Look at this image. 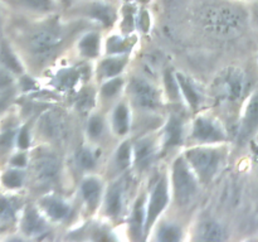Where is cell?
<instances>
[{
	"label": "cell",
	"instance_id": "cell-1",
	"mask_svg": "<svg viewBox=\"0 0 258 242\" xmlns=\"http://www.w3.org/2000/svg\"><path fill=\"white\" fill-rule=\"evenodd\" d=\"M201 18L207 30L221 37H229L243 29L247 14L238 5L218 3L207 5L202 12Z\"/></svg>",
	"mask_w": 258,
	"mask_h": 242
},
{
	"label": "cell",
	"instance_id": "cell-2",
	"mask_svg": "<svg viewBox=\"0 0 258 242\" xmlns=\"http://www.w3.org/2000/svg\"><path fill=\"white\" fill-rule=\"evenodd\" d=\"M19 47L35 59L49 55L62 43V35L54 28H35L17 37Z\"/></svg>",
	"mask_w": 258,
	"mask_h": 242
},
{
	"label": "cell",
	"instance_id": "cell-3",
	"mask_svg": "<svg viewBox=\"0 0 258 242\" xmlns=\"http://www.w3.org/2000/svg\"><path fill=\"white\" fill-rule=\"evenodd\" d=\"M186 159L203 183H209L221 166L222 155L218 150L208 148H197L186 151Z\"/></svg>",
	"mask_w": 258,
	"mask_h": 242
},
{
	"label": "cell",
	"instance_id": "cell-4",
	"mask_svg": "<svg viewBox=\"0 0 258 242\" xmlns=\"http://www.w3.org/2000/svg\"><path fill=\"white\" fill-rule=\"evenodd\" d=\"M174 194L178 204L185 206L197 193V182L194 178L188 161L183 158L176 159L173 168Z\"/></svg>",
	"mask_w": 258,
	"mask_h": 242
},
{
	"label": "cell",
	"instance_id": "cell-5",
	"mask_svg": "<svg viewBox=\"0 0 258 242\" xmlns=\"http://www.w3.org/2000/svg\"><path fill=\"white\" fill-rule=\"evenodd\" d=\"M246 88V76L241 70L229 68L221 73L214 83V92L224 100H237Z\"/></svg>",
	"mask_w": 258,
	"mask_h": 242
},
{
	"label": "cell",
	"instance_id": "cell-6",
	"mask_svg": "<svg viewBox=\"0 0 258 242\" xmlns=\"http://www.w3.org/2000/svg\"><path fill=\"white\" fill-rule=\"evenodd\" d=\"M20 125H18L17 118L4 111L0 112V169L8 164L10 155L17 149V136Z\"/></svg>",
	"mask_w": 258,
	"mask_h": 242
},
{
	"label": "cell",
	"instance_id": "cell-7",
	"mask_svg": "<svg viewBox=\"0 0 258 242\" xmlns=\"http://www.w3.org/2000/svg\"><path fill=\"white\" fill-rule=\"evenodd\" d=\"M72 10L98 20L105 25H111L115 20V10L103 0H80L76 3Z\"/></svg>",
	"mask_w": 258,
	"mask_h": 242
},
{
	"label": "cell",
	"instance_id": "cell-8",
	"mask_svg": "<svg viewBox=\"0 0 258 242\" xmlns=\"http://www.w3.org/2000/svg\"><path fill=\"white\" fill-rule=\"evenodd\" d=\"M29 175L33 182L40 186L49 184L54 180L57 174V161L50 155H39L30 159L29 161Z\"/></svg>",
	"mask_w": 258,
	"mask_h": 242
},
{
	"label": "cell",
	"instance_id": "cell-9",
	"mask_svg": "<svg viewBox=\"0 0 258 242\" xmlns=\"http://www.w3.org/2000/svg\"><path fill=\"white\" fill-rule=\"evenodd\" d=\"M22 209L20 199L18 198L15 192H7L0 189V228L3 233L9 227L17 223Z\"/></svg>",
	"mask_w": 258,
	"mask_h": 242
},
{
	"label": "cell",
	"instance_id": "cell-10",
	"mask_svg": "<svg viewBox=\"0 0 258 242\" xmlns=\"http://www.w3.org/2000/svg\"><path fill=\"white\" fill-rule=\"evenodd\" d=\"M10 13L20 15H44L54 12L57 0H4Z\"/></svg>",
	"mask_w": 258,
	"mask_h": 242
},
{
	"label": "cell",
	"instance_id": "cell-11",
	"mask_svg": "<svg viewBox=\"0 0 258 242\" xmlns=\"http://www.w3.org/2000/svg\"><path fill=\"white\" fill-rule=\"evenodd\" d=\"M18 226H19V233L23 237H35L44 232L45 221L37 207L27 204L20 212Z\"/></svg>",
	"mask_w": 258,
	"mask_h": 242
},
{
	"label": "cell",
	"instance_id": "cell-12",
	"mask_svg": "<svg viewBox=\"0 0 258 242\" xmlns=\"http://www.w3.org/2000/svg\"><path fill=\"white\" fill-rule=\"evenodd\" d=\"M130 93L134 101L144 108H155L159 105V93L145 80L136 78L131 82Z\"/></svg>",
	"mask_w": 258,
	"mask_h": 242
},
{
	"label": "cell",
	"instance_id": "cell-13",
	"mask_svg": "<svg viewBox=\"0 0 258 242\" xmlns=\"http://www.w3.org/2000/svg\"><path fill=\"white\" fill-rule=\"evenodd\" d=\"M193 136L197 140L204 141V143H216V141H223L226 139V134L222 130L221 126L208 117L197 118L194 123Z\"/></svg>",
	"mask_w": 258,
	"mask_h": 242
},
{
	"label": "cell",
	"instance_id": "cell-14",
	"mask_svg": "<svg viewBox=\"0 0 258 242\" xmlns=\"http://www.w3.org/2000/svg\"><path fill=\"white\" fill-rule=\"evenodd\" d=\"M28 179L27 168H15L7 165L0 169V189L18 192L25 186Z\"/></svg>",
	"mask_w": 258,
	"mask_h": 242
},
{
	"label": "cell",
	"instance_id": "cell-15",
	"mask_svg": "<svg viewBox=\"0 0 258 242\" xmlns=\"http://www.w3.org/2000/svg\"><path fill=\"white\" fill-rule=\"evenodd\" d=\"M166 203H168V188H166L165 182L161 180L159 182L158 186L155 187V189H154L153 192V196H151L150 204H149L148 208V214H146L145 218L146 231L153 226L154 221H155V219L158 218L159 214L163 212Z\"/></svg>",
	"mask_w": 258,
	"mask_h": 242
},
{
	"label": "cell",
	"instance_id": "cell-16",
	"mask_svg": "<svg viewBox=\"0 0 258 242\" xmlns=\"http://www.w3.org/2000/svg\"><path fill=\"white\" fill-rule=\"evenodd\" d=\"M0 65L14 73L15 76H22L25 71L19 54L14 49L7 35L0 40Z\"/></svg>",
	"mask_w": 258,
	"mask_h": 242
},
{
	"label": "cell",
	"instance_id": "cell-17",
	"mask_svg": "<svg viewBox=\"0 0 258 242\" xmlns=\"http://www.w3.org/2000/svg\"><path fill=\"white\" fill-rule=\"evenodd\" d=\"M38 129L48 139H58L66 133L64 123L54 112L43 113L38 121Z\"/></svg>",
	"mask_w": 258,
	"mask_h": 242
},
{
	"label": "cell",
	"instance_id": "cell-18",
	"mask_svg": "<svg viewBox=\"0 0 258 242\" xmlns=\"http://www.w3.org/2000/svg\"><path fill=\"white\" fill-rule=\"evenodd\" d=\"M258 128V95L251 98L246 108L243 126H242V135L248 136Z\"/></svg>",
	"mask_w": 258,
	"mask_h": 242
},
{
	"label": "cell",
	"instance_id": "cell-19",
	"mask_svg": "<svg viewBox=\"0 0 258 242\" xmlns=\"http://www.w3.org/2000/svg\"><path fill=\"white\" fill-rule=\"evenodd\" d=\"M40 207L49 218L62 219L70 213V207L64 202L55 198H45L40 202Z\"/></svg>",
	"mask_w": 258,
	"mask_h": 242
},
{
	"label": "cell",
	"instance_id": "cell-20",
	"mask_svg": "<svg viewBox=\"0 0 258 242\" xmlns=\"http://www.w3.org/2000/svg\"><path fill=\"white\" fill-rule=\"evenodd\" d=\"M122 194L123 189L120 183L113 184L108 191L107 197H106V212L108 216H117L122 208Z\"/></svg>",
	"mask_w": 258,
	"mask_h": 242
},
{
	"label": "cell",
	"instance_id": "cell-21",
	"mask_svg": "<svg viewBox=\"0 0 258 242\" xmlns=\"http://www.w3.org/2000/svg\"><path fill=\"white\" fill-rule=\"evenodd\" d=\"M183 140V124L178 117H170L165 129V146L179 145Z\"/></svg>",
	"mask_w": 258,
	"mask_h": 242
},
{
	"label": "cell",
	"instance_id": "cell-22",
	"mask_svg": "<svg viewBox=\"0 0 258 242\" xmlns=\"http://www.w3.org/2000/svg\"><path fill=\"white\" fill-rule=\"evenodd\" d=\"M154 155V145L149 140H141L135 146V161L138 168L144 169L150 164Z\"/></svg>",
	"mask_w": 258,
	"mask_h": 242
},
{
	"label": "cell",
	"instance_id": "cell-23",
	"mask_svg": "<svg viewBox=\"0 0 258 242\" xmlns=\"http://www.w3.org/2000/svg\"><path fill=\"white\" fill-rule=\"evenodd\" d=\"M176 81L179 83V87L181 88L183 95L188 100L189 105H191L193 107H197L199 105V102H201V95L198 93L197 88L194 87L193 83L190 82V80L188 77H185L184 75H181V73H178L176 75Z\"/></svg>",
	"mask_w": 258,
	"mask_h": 242
},
{
	"label": "cell",
	"instance_id": "cell-24",
	"mask_svg": "<svg viewBox=\"0 0 258 242\" xmlns=\"http://www.w3.org/2000/svg\"><path fill=\"white\" fill-rule=\"evenodd\" d=\"M201 238L204 241H223L226 239V231L219 223L209 221L202 226Z\"/></svg>",
	"mask_w": 258,
	"mask_h": 242
},
{
	"label": "cell",
	"instance_id": "cell-25",
	"mask_svg": "<svg viewBox=\"0 0 258 242\" xmlns=\"http://www.w3.org/2000/svg\"><path fill=\"white\" fill-rule=\"evenodd\" d=\"M80 50L86 57H95L98 53V47H100V38L96 33H90L85 35L80 42Z\"/></svg>",
	"mask_w": 258,
	"mask_h": 242
},
{
	"label": "cell",
	"instance_id": "cell-26",
	"mask_svg": "<svg viewBox=\"0 0 258 242\" xmlns=\"http://www.w3.org/2000/svg\"><path fill=\"white\" fill-rule=\"evenodd\" d=\"M113 126H115L116 133L123 135L128 129V111L123 103L116 107L113 113Z\"/></svg>",
	"mask_w": 258,
	"mask_h": 242
},
{
	"label": "cell",
	"instance_id": "cell-27",
	"mask_svg": "<svg viewBox=\"0 0 258 242\" xmlns=\"http://www.w3.org/2000/svg\"><path fill=\"white\" fill-rule=\"evenodd\" d=\"M125 65V58H110V59H106L101 63L100 71L105 77H113L122 71Z\"/></svg>",
	"mask_w": 258,
	"mask_h": 242
},
{
	"label": "cell",
	"instance_id": "cell-28",
	"mask_svg": "<svg viewBox=\"0 0 258 242\" xmlns=\"http://www.w3.org/2000/svg\"><path fill=\"white\" fill-rule=\"evenodd\" d=\"M100 191L101 186L98 183V180H96V179H87L82 184V194L91 206H95L97 203V199L100 197Z\"/></svg>",
	"mask_w": 258,
	"mask_h": 242
},
{
	"label": "cell",
	"instance_id": "cell-29",
	"mask_svg": "<svg viewBox=\"0 0 258 242\" xmlns=\"http://www.w3.org/2000/svg\"><path fill=\"white\" fill-rule=\"evenodd\" d=\"M144 223V198L139 199L136 203L135 209H134L133 214V223H131V228H133L134 234L140 236L141 228H143Z\"/></svg>",
	"mask_w": 258,
	"mask_h": 242
},
{
	"label": "cell",
	"instance_id": "cell-30",
	"mask_svg": "<svg viewBox=\"0 0 258 242\" xmlns=\"http://www.w3.org/2000/svg\"><path fill=\"white\" fill-rule=\"evenodd\" d=\"M29 161L30 159L29 156H28L27 150H20V149H17V151H14V153L10 155L7 165L15 166V168H28Z\"/></svg>",
	"mask_w": 258,
	"mask_h": 242
},
{
	"label": "cell",
	"instance_id": "cell-31",
	"mask_svg": "<svg viewBox=\"0 0 258 242\" xmlns=\"http://www.w3.org/2000/svg\"><path fill=\"white\" fill-rule=\"evenodd\" d=\"M131 161V145L128 143H123L120 148L117 149L116 154V163L120 169H125L130 165Z\"/></svg>",
	"mask_w": 258,
	"mask_h": 242
},
{
	"label": "cell",
	"instance_id": "cell-32",
	"mask_svg": "<svg viewBox=\"0 0 258 242\" xmlns=\"http://www.w3.org/2000/svg\"><path fill=\"white\" fill-rule=\"evenodd\" d=\"M158 238L164 242H174L180 239V229L175 226H164L159 231Z\"/></svg>",
	"mask_w": 258,
	"mask_h": 242
},
{
	"label": "cell",
	"instance_id": "cell-33",
	"mask_svg": "<svg viewBox=\"0 0 258 242\" xmlns=\"http://www.w3.org/2000/svg\"><path fill=\"white\" fill-rule=\"evenodd\" d=\"M30 146V133L27 125H20L17 136V149L28 150Z\"/></svg>",
	"mask_w": 258,
	"mask_h": 242
},
{
	"label": "cell",
	"instance_id": "cell-34",
	"mask_svg": "<svg viewBox=\"0 0 258 242\" xmlns=\"http://www.w3.org/2000/svg\"><path fill=\"white\" fill-rule=\"evenodd\" d=\"M165 86H166V90H168L169 96H170L173 100H178L179 98V83L170 71H166L165 72Z\"/></svg>",
	"mask_w": 258,
	"mask_h": 242
},
{
	"label": "cell",
	"instance_id": "cell-35",
	"mask_svg": "<svg viewBox=\"0 0 258 242\" xmlns=\"http://www.w3.org/2000/svg\"><path fill=\"white\" fill-rule=\"evenodd\" d=\"M108 52H125L131 47L130 42H126L125 39H121L118 37H112L108 39Z\"/></svg>",
	"mask_w": 258,
	"mask_h": 242
},
{
	"label": "cell",
	"instance_id": "cell-36",
	"mask_svg": "<svg viewBox=\"0 0 258 242\" xmlns=\"http://www.w3.org/2000/svg\"><path fill=\"white\" fill-rule=\"evenodd\" d=\"M121 86H122V80H118V78H115V80L110 81V82L105 83L102 87V95L105 97H112L116 93L120 91Z\"/></svg>",
	"mask_w": 258,
	"mask_h": 242
},
{
	"label": "cell",
	"instance_id": "cell-37",
	"mask_svg": "<svg viewBox=\"0 0 258 242\" xmlns=\"http://www.w3.org/2000/svg\"><path fill=\"white\" fill-rule=\"evenodd\" d=\"M103 130V121L102 118L98 117V116H93L92 118L88 123V134L92 138H97L101 135Z\"/></svg>",
	"mask_w": 258,
	"mask_h": 242
},
{
	"label": "cell",
	"instance_id": "cell-38",
	"mask_svg": "<svg viewBox=\"0 0 258 242\" xmlns=\"http://www.w3.org/2000/svg\"><path fill=\"white\" fill-rule=\"evenodd\" d=\"M9 9H8L7 4L4 0H0V40L5 37L7 34V22H8V14H9Z\"/></svg>",
	"mask_w": 258,
	"mask_h": 242
},
{
	"label": "cell",
	"instance_id": "cell-39",
	"mask_svg": "<svg viewBox=\"0 0 258 242\" xmlns=\"http://www.w3.org/2000/svg\"><path fill=\"white\" fill-rule=\"evenodd\" d=\"M77 72H75L73 70L71 71H66V72H63L62 75L59 76V82L62 86H66V87H71V86H73L76 83V81H77Z\"/></svg>",
	"mask_w": 258,
	"mask_h": 242
},
{
	"label": "cell",
	"instance_id": "cell-40",
	"mask_svg": "<svg viewBox=\"0 0 258 242\" xmlns=\"http://www.w3.org/2000/svg\"><path fill=\"white\" fill-rule=\"evenodd\" d=\"M78 159H80V164L85 169H92L95 166V158H93V155L88 150L81 151Z\"/></svg>",
	"mask_w": 258,
	"mask_h": 242
},
{
	"label": "cell",
	"instance_id": "cell-41",
	"mask_svg": "<svg viewBox=\"0 0 258 242\" xmlns=\"http://www.w3.org/2000/svg\"><path fill=\"white\" fill-rule=\"evenodd\" d=\"M93 102V96L92 92H83L78 97V107L81 108H88L91 107Z\"/></svg>",
	"mask_w": 258,
	"mask_h": 242
},
{
	"label": "cell",
	"instance_id": "cell-42",
	"mask_svg": "<svg viewBox=\"0 0 258 242\" xmlns=\"http://www.w3.org/2000/svg\"><path fill=\"white\" fill-rule=\"evenodd\" d=\"M150 25V17H149L148 12H143L140 14V27L143 28V30H146Z\"/></svg>",
	"mask_w": 258,
	"mask_h": 242
},
{
	"label": "cell",
	"instance_id": "cell-43",
	"mask_svg": "<svg viewBox=\"0 0 258 242\" xmlns=\"http://www.w3.org/2000/svg\"><path fill=\"white\" fill-rule=\"evenodd\" d=\"M253 15H254V18H256V20L258 22V2H257V4L254 5V8H253Z\"/></svg>",
	"mask_w": 258,
	"mask_h": 242
},
{
	"label": "cell",
	"instance_id": "cell-44",
	"mask_svg": "<svg viewBox=\"0 0 258 242\" xmlns=\"http://www.w3.org/2000/svg\"><path fill=\"white\" fill-rule=\"evenodd\" d=\"M140 2H143V3H146V2H149V0H140Z\"/></svg>",
	"mask_w": 258,
	"mask_h": 242
},
{
	"label": "cell",
	"instance_id": "cell-45",
	"mask_svg": "<svg viewBox=\"0 0 258 242\" xmlns=\"http://www.w3.org/2000/svg\"><path fill=\"white\" fill-rule=\"evenodd\" d=\"M3 234V231H2V228H0V236H2Z\"/></svg>",
	"mask_w": 258,
	"mask_h": 242
},
{
	"label": "cell",
	"instance_id": "cell-46",
	"mask_svg": "<svg viewBox=\"0 0 258 242\" xmlns=\"http://www.w3.org/2000/svg\"><path fill=\"white\" fill-rule=\"evenodd\" d=\"M253 2H258V0H253Z\"/></svg>",
	"mask_w": 258,
	"mask_h": 242
},
{
	"label": "cell",
	"instance_id": "cell-47",
	"mask_svg": "<svg viewBox=\"0 0 258 242\" xmlns=\"http://www.w3.org/2000/svg\"><path fill=\"white\" fill-rule=\"evenodd\" d=\"M0 112H3V111H2V110H0Z\"/></svg>",
	"mask_w": 258,
	"mask_h": 242
}]
</instances>
